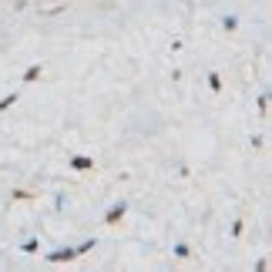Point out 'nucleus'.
Returning <instances> with one entry per match:
<instances>
[{"mask_svg":"<svg viewBox=\"0 0 272 272\" xmlns=\"http://www.w3.org/2000/svg\"><path fill=\"white\" fill-rule=\"evenodd\" d=\"M71 259H78L74 249H57V252H51V256H47V262H71Z\"/></svg>","mask_w":272,"mask_h":272,"instance_id":"f257e3e1","label":"nucleus"},{"mask_svg":"<svg viewBox=\"0 0 272 272\" xmlns=\"http://www.w3.org/2000/svg\"><path fill=\"white\" fill-rule=\"evenodd\" d=\"M71 165H74V168H78V171H84V168H91V158H74Z\"/></svg>","mask_w":272,"mask_h":272,"instance_id":"39448f33","label":"nucleus"},{"mask_svg":"<svg viewBox=\"0 0 272 272\" xmlns=\"http://www.w3.org/2000/svg\"><path fill=\"white\" fill-rule=\"evenodd\" d=\"M40 78V64H34V67H27V71H24V81H27V84H31V81H37Z\"/></svg>","mask_w":272,"mask_h":272,"instance_id":"7ed1b4c3","label":"nucleus"},{"mask_svg":"<svg viewBox=\"0 0 272 272\" xmlns=\"http://www.w3.org/2000/svg\"><path fill=\"white\" fill-rule=\"evenodd\" d=\"M91 249H94V239H88V242H81V245L74 249V252H78V256H84V252H91Z\"/></svg>","mask_w":272,"mask_h":272,"instance_id":"20e7f679","label":"nucleus"},{"mask_svg":"<svg viewBox=\"0 0 272 272\" xmlns=\"http://www.w3.org/2000/svg\"><path fill=\"white\" fill-rule=\"evenodd\" d=\"M125 208H128V205H114L111 212H108V215H104V222H118V218L125 215Z\"/></svg>","mask_w":272,"mask_h":272,"instance_id":"f03ea898","label":"nucleus"},{"mask_svg":"<svg viewBox=\"0 0 272 272\" xmlns=\"http://www.w3.org/2000/svg\"><path fill=\"white\" fill-rule=\"evenodd\" d=\"M14 101H17V94H7V97H0V111H7V108H10Z\"/></svg>","mask_w":272,"mask_h":272,"instance_id":"423d86ee","label":"nucleus"}]
</instances>
